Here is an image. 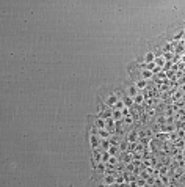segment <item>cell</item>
I'll list each match as a JSON object with an SVG mask.
<instances>
[{"instance_id":"3","label":"cell","mask_w":185,"mask_h":187,"mask_svg":"<svg viewBox=\"0 0 185 187\" xmlns=\"http://www.w3.org/2000/svg\"><path fill=\"white\" fill-rule=\"evenodd\" d=\"M105 182L107 184H111V182H115V178L113 176H105Z\"/></svg>"},{"instance_id":"4","label":"cell","mask_w":185,"mask_h":187,"mask_svg":"<svg viewBox=\"0 0 185 187\" xmlns=\"http://www.w3.org/2000/svg\"><path fill=\"white\" fill-rule=\"evenodd\" d=\"M141 101H143V96H141V94H137V96H135V102H141Z\"/></svg>"},{"instance_id":"1","label":"cell","mask_w":185,"mask_h":187,"mask_svg":"<svg viewBox=\"0 0 185 187\" xmlns=\"http://www.w3.org/2000/svg\"><path fill=\"white\" fill-rule=\"evenodd\" d=\"M146 61L151 65V63H154V53L152 52H148L146 53Z\"/></svg>"},{"instance_id":"2","label":"cell","mask_w":185,"mask_h":187,"mask_svg":"<svg viewBox=\"0 0 185 187\" xmlns=\"http://www.w3.org/2000/svg\"><path fill=\"white\" fill-rule=\"evenodd\" d=\"M144 87H146V82H144V80H138L137 82V88L138 90H143Z\"/></svg>"}]
</instances>
